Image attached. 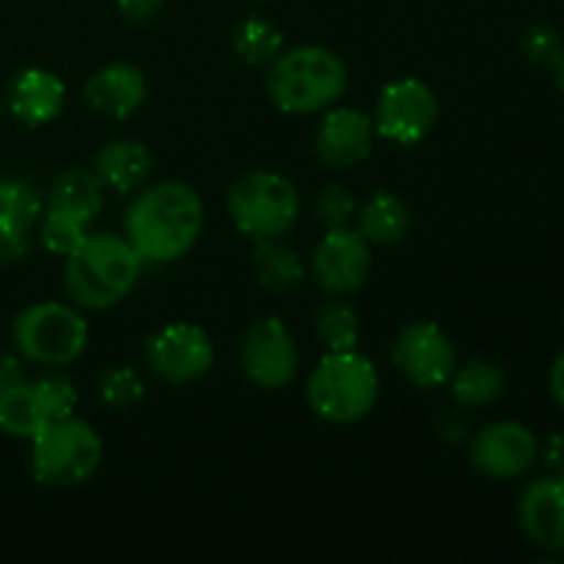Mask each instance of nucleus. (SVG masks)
<instances>
[{
    "label": "nucleus",
    "mask_w": 564,
    "mask_h": 564,
    "mask_svg": "<svg viewBox=\"0 0 564 564\" xmlns=\"http://www.w3.org/2000/svg\"><path fill=\"white\" fill-rule=\"evenodd\" d=\"M372 273V246L361 237V231L328 229L312 253V275L319 290L330 295H350L361 290Z\"/></svg>",
    "instance_id": "nucleus-12"
},
{
    "label": "nucleus",
    "mask_w": 564,
    "mask_h": 564,
    "mask_svg": "<svg viewBox=\"0 0 564 564\" xmlns=\"http://www.w3.org/2000/svg\"><path fill=\"white\" fill-rule=\"evenodd\" d=\"M143 264L124 235L88 231L86 240L66 257V295L80 312L113 308L135 290Z\"/></svg>",
    "instance_id": "nucleus-2"
},
{
    "label": "nucleus",
    "mask_w": 564,
    "mask_h": 564,
    "mask_svg": "<svg viewBox=\"0 0 564 564\" xmlns=\"http://www.w3.org/2000/svg\"><path fill=\"white\" fill-rule=\"evenodd\" d=\"M375 135L378 132H375L372 116L364 113L361 108L334 105V108L323 110V119L314 132V152H317L319 163L328 169H356L372 154Z\"/></svg>",
    "instance_id": "nucleus-14"
},
{
    "label": "nucleus",
    "mask_w": 564,
    "mask_h": 564,
    "mask_svg": "<svg viewBox=\"0 0 564 564\" xmlns=\"http://www.w3.org/2000/svg\"><path fill=\"white\" fill-rule=\"evenodd\" d=\"M554 69H556V86H560V91L564 94V55H562L560 64L554 66Z\"/></svg>",
    "instance_id": "nucleus-36"
},
{
    "label": "nucleus",
    "mask_w": 564,
    "mask_h": 564,
    "mask_svg": "<svg viewBox=\"0 0 564 564\" xmlns=\"http://www.w3.org/2000/svg\"><path fill=\"white\" fill-rule=\"evenodd\" d=\"M380 397V375L369 356L328 350L306 380V402L328 424H352L369 416Z\"/></svg>",
    "instance_id": "nucleus-4"
},
{
    "label": "nucleus",
    "mask_w": 564,
    "mask_h": 564,
    "mask_svg": "<svg viewBox=\"0 0 564 564\" xmlns=\"http://www.w3.org/2000/svg\"><path fill=\"white\" fill-rule=\"evenodd\" d=\"M22 358L11 356V352H0V391L14 386L17 380H22Z\"/></svg>",
    "instance_id": "nucleus-33"
},
{
    "label": "nucleus",
    "mask_w": 564,
    "mask_h": 564,
    "mask_svg": "<svg viewBox=\"0 0 564 564\" xmlns=\"http://www.w3.org/2000/svg\"><path fill=\"white\" fill-rule=\"evenodd\" d=\"M226 213L237 231L251 240L284 237L301 218V193L275 171H248L231 182L226 193Z\"/></svg>",
    "instance_id": "nucleus-7"
},
{
    "label": "nucleus",
    "mask_w": 564,
    "mask_h": 564,
    "mask_svg": "<svg viewBox=\"0 0 564 564\" xmlns=\"http://www.w3.org/2000/svg\"><path fill=\"white\" fill-rule=\"evenodd\" d=\"M356 213H358L356 198L339 185L323 187V191L317 193V198H314V218L325 226V231L350 226L352 220H356Z\"/></svg>",
    "instance_id": "nucleus-29"
},
{
    "label": "nucleus",
    "mask_w": 564,
    "mask_h": 564,
    "mask_svg": "<svg viewBox=\"0 0 564 564\" xmlns=\"http://www.w3.org/2000/svg\"><path fill=\"white\" fill-rule=\"evenodd\" d=\"M545 463H549L551 474H562L564 477V430L549 441V449H545Z\"/></svg>",
    "instance_id": "nucleus-35"
},
{
    "label": "nucleus",
    "mask_w": 564,
    "mask_h": 564,
    "mask_svg": "<svg viewBox=\"0 0 564 564\" xmlns=\"http://www.w3.org/2000/svg\"><path fill=\"white\" fill-rule=\"evenodd\" d=\"M102 463V438L75 413L53 419L31 438V474L47 488L88 482Z\"/></svg>",
    "instance_id": "nucleus-5"
},
{
    "label": "nucleus",
    "mask_w": 564,
    "mask_h": 564,
    "mask_svg": "<svg viewBox=\"0 0 564 564\" xmlns=\"http://www.w3.org/2000/svg\"><path fill=\"white\" fill-rule=\"evenodd\" d=\"M36 386H39V394H42L44 400V408H47L50 413V422L75 413L77 391L69 378H64V375H44V378L36 380Z\"/></svg>",
    "instance_id": "nucleus-31"
},
{
    "label": "nucleus",
    "mask_w": 564,
    "mask_h": 564,
    "mask_svg": "<svg viewBox=\"0 0 564 564\" xmlns=\"http://www.w3.org/2000/svg\"><path fill=\"white\" fill-rule=\"evenodd\" d=\"M163 3L165 0H116V9H119V14L124 20L141 25V22L154 20L160 14V9H163Z\"/></svg>",
    "instance_id": "nucleus-32"
},
{
    "label": "nucleus",
    "mask_w": 564,
    "mask_h": 564,
    "mask_svg": "<svg viewBox=\"0 0 564 564\" xmlns=\"http://www.w3.org/2000/svg\"><path fill=\"white\" fill-rule=\"evenodd\" d=\"M240 364L246 378L257 389H286L301 367V352H297V341L284 319L273 317V314L253 319L242 336Z\"/></svg>",
    "instance_id": "nucleus-9"
},
{
    "label": "nucleus",
    "mask_w": 564,
    "mask_h": 564,
    "mask_svg": "<svg viewBox=\"0 0 564 564\" xmlns=\"http://www.w3.org/2000/svg\"><path fill=\"white\" fill-rule=\"evenodd\" d=\"M441 105L433 88L419 77H400L380 91L372 124L380 138L400 147H416L433 132Z\"/></svg>",
    "instance_id": "nucleus-8"
},
{
    "label": "nucleus",
    "mask_w": 564,
    "mask_h": 564,
    "mask_svg": "<svg viewBox=\"0 0 564 564\" xmlns=\"http://www.w3.org/2000/svg\"><path fill=\"white\" fill-rule=\"evenodd\" d=\"M42 213L44 204L33 185L22 180L0 182V240H28Z\"/></svg>",
    "instance_id": "nucleus-23"
},
{
    "label": "nucleus",
    "mask_w": 564,
    "mask_h": 564,
    "mask_svg": "<svg viewBox=\"0 0 564 564\" xmlns=\"http://www.w3.org/2000/svg\"><path fill=\"white\" fill-rule=\"evenodd\" d=\"M391 361L416 389H438L455 375L457 350L438 323H411L397 336Z\"/></svg>",
    "instance_id": "nucleus-11"
},
{
    "label": "nucleus",
    "mask_w": 564,
    "mask_h": 564,
    "mask_svg": "<svg viewBox=\"0 0 564 564\" xmlns=\"http://www.w3.org/2000/svg\"><path fill=\"white\" fill-rule=\"evenodd\" d=\"M66 102V86L55 72L22 69L11 77L9 91H6V105L11 116L20 119L25 127H44L58 119Z\"/></svg>",
    "instance_id": "nucleus-17"
},
{
    "label": "nucleus",
    "mask_w": 564,
    "mask_h": 564,
    "mask_svg": "<svg viewBox=\"0 0 564 564\" xmlns=\"http://www.w3.org/2000/svg\"><path fill=\"white\" fill-rule=\"evenodd\" d=\"M147 367L171 386L202 380L215 364V347L207 330L193 323H169L147 339Z\"/></svg>",
    "instance_id": "nucleus-10"
},
{
    "label": "nucleus",
    "mask_w": 564,
    "mask_h": 564,
    "mask_svg": "<svg viewBox=\"0 0 564 564\" xmlns=\"http://www.w3.org/2000/svg\"><path fill=\"white\" fill-rule=\"evenodd\" d=\"M505 369L494 361H482V358L455 369V375H452L449 380L452 397H455L457 405L463 408L490 405V402H496L505 394Z\"/></svg>",
    "instance_id": "nucleus-24"
},
{
    "label": "nucleus",
    "mask_w": 564,
    "mask_h": 564,
    "mask_svg": "<svg viewBox=\"0 0 564 564\" xmlns=\"http://www.w3.org/2000/svg\"><path fill=\"white\" fill-rule=\"evenodd\" d=\"M11 339L22 361L36 367H66L86 350L88 323L75 303H31L14 317Z\"/></svg>",
    "instance_id": "nucleus-6"
},
{
    "label": "nucleus",
    "mask_w": 564,
    "mask_h": 564,
    "mask_svg": "<svg viewBox=\"0 0 564 564\" xmlns=\"http://www.w3.org/2000/svg\"><path fill=\"white\" fill-rule=\"evenodd\" d=\"M83 94L97 113L121 121L143 108L149 97V83L138 66L127 64V61H113V64L99 66L88 77Z\"/></svg>",
    "instance_id": "nucleus-16"
},
{
    "label": "nucleus",
    "mask_w": 564,
    "mask_h": 564,
    "mask_svg": "<svg viewBox=\"0 0 564 564\" xmlns=\"http://www.w3.org/2000/svg\"><path fill=\"white\" fill-rule=\"evenodd\" d=\"M540 455L538 438L521 422L485 424L471 438V466L490 479H516L534 466Z\"/></svg>",
    "instance_id": "nucleus-13"
},
{
    "label": "nucleus",
    "mask_w": 564,
    "mask_h": 564,
    "mask_svg": "<svg viewBox=\"0 0 564 564\" xmlns=\"http://www.w3.org/2000/svg\"><path fill=\"white\" fill-rule=\"evenodd\" d=\"M314 330L328 350H356L361 339L356 308L345 301H325L314 314Z\"/></svg>",
    "instance_id": "nucleus-26"
},
{
    "label": "nucleus",
    "mask_w": 564,
    "mask_h": 564,
    "mask_svg": "<svg viewBox=\"0 0 564 564\" xmlns=\"http://www.w3.org/2000/svg\"><path fill=\"white\" fill-rule=\"evenodd\" d=\"M356 229L369 246H397L411 229V209L397 193L378 191L358 207Z\"/></svg>",
    "instance_id": "nucleus-19"
},
{
    "label": "nucleus",
    "mask_w": 564,
    "mask_h": 564,
    "mask_svg": "<svg viewBox=\"0 0 564 564\" xmlns=\"http://www.w3.org/2000/svg\"><path fill=\"white\" fill-rule=\"evenodd\" d=\"M88 231H91V224H86L77 215L64 213V209L47 207L42 213V218H39V240L55 257H69L86 240Z\"/></svg>",
    "instance_id": "nucleus-27"
},
{
    "label": "nucleus",
    "mask_w": 564,
    "mask_h": 564,
    "mask_svg": "<svg viewBox=\"0 0 564 564\" xmlns=\"http://www.w3.org/2000/svg\"><path fill=\"white\" fill-rule=\"evenodd\" d=\"M47 422L50 413L44 408L42 394H39L36 380L22 378L0 391V433L31 441Z\"/></svg>",
    "instance_id": "nucleus-21"
},
{
    "label": "nucleus",
    "mask_w": 564,
    "mask_h": 564,
    "mask_svg": "<svg viewBox=\"0 0 564 564\" xmlns=\"http://www.w3.org/2000/svg\"><path fill=\"white\" fill-rule=\"evenodd\" d=\"M47 207L64 209V213L83 218L86 224H94V218H97L105 207L102 180L94 174V169L72 165V169L61 171L53 180V185H50Z\"/></svg>",
    "instance_id": "nucleus-20"
},
{
    "label": "nucleus",
    "mask_w": 564,
    "mask_h": 564,
    "mask_svg": "<svg viewBox=\"0 0 564 564\" xmlns=\"http://www.w3.org/2000/svg\"><path fill=\"white\" fill-rule=\"evenodd\" d=\"M235 53L240 55L246 64H270L275 55L284 50V31H281L275 22H270L268 17H246L240 25L235 28Z\"/></svg>",
    "instance_id": "nucleus-25"
},
{
    "label": "nucleus",
    "mask_w": 564,
    "mask_h": 564,
    "mask_svg": "<svg viewBox=\"0 0 564 564\" xmlns=\"http://www.w3.org/2000/svg\"><path fill=\"white\" fill-rule=\"evenodd\" d=\"M253 275L257 284H262L270 292H286L295 284H301L306 275L301 253L281 242V237H264L253 240Z\"/></svg>",
    "instance_id": "nucleus-22"
},
{
    "label": "nucleus",
    "mask_w": 564,
    "mask_h": 564,
    "mask_svg": "<svg viewBox=\"0 0 564 564\" xmlns=\"http://www.w3.org/2000/svg\"><path fill=\"white\" fill-rule=\"evenodd\" d=\"M202 229V196L180 180L141 187L124 215V237L149 264H171L187 257Z\"/></svg>",
    "instance_id": "nucleus-1"
},
{
    "label": "nucleus",
    "mask_w": 564,
    "mask_h": 564,
    "mask_svg": "<svg viewBox=\"0 0 564 564\" xmlns=\"http://www.w3.org/2000/svg\"><path fill=\"white\" fill-rule=\"evenodd\" d=\"M154 171V158L147 143L135 138H116L99 147L94 154V174L105 187L116 193H135L149 182Z\"/></svg>",
    "instance_id": "nucleus-18"
},
{
    "label": "nucleus",
    "mask_w": 564,
    "mask_h": 564,
    "mask_svg": "<svg viewBox=\"0 0 564 564\" xmlns=\"http://www.w3.org/2000/svg\"><path fill=\"white\" fill-rule=\"evenodd\" d=\"M549 386H551V394H554L556 405L564 411V350L554 358V364H551Z\"/></svg>",
    "instance_id": "nucleus-34"
},
{
    "label": "nucleus",
    "mask_w": 564,
    "mask_h": 564,
    "mask_svg": "<svg viewBox=\"0 0 564 564\" xmlns=\"http://www.w3.org/2000/svg\"><path fill=\"white\" fill-rule=\"evenodd\" d=\"M147 394L141 375L130 367H113L99 380V402L110 411H130Z\"/></svg>",
    "instance_id": "nucleus-28"
},
{
    "label": "nucleus",
    "mask_w": 564,
    "mask_h": 564,
    "mask_svg": "<svg viewBox=\"0 0 564 564\" xmlns=\"http://www.w3.org/2000/svg\"><path fill=\"white\" fill-rule=\"evenodd\" d=\"M521 50H523V55L532 61V64L551 66V69L560 64L562 55H564L562 36L554 31V28H549V25L529 28V31L523 33V39H521Z\"/></svg>",
    "instance_id": "nucleus-30"
},
{
    "label": "nucleus",
    "mask_w": 564,
    "mask_h": 564,
    "mask_svg": "<svg viewBox=\"0 0 564 564\" xmlns=\"http://www.w3.org/2000/svg\"><path fill=\"white\" fill-rule=\"evenodd\" d=\"M350 72L345 58L323 44L281 50L268 69V97L281 113L312 116L339 105Z\"/></svg>",
    "instance_id": "nucleus-3"
},
{
    "label": "nucleus",
    "mask_w": 564,
    "mask_h": 564,
    "mask_svg": "<svg viewBox=\"0 0 564 564\" xmlns=\"http://www.w3.org/2000/svg\"><path fill=\"white\" fill-rule=\"evenodd\" d=\"M518 521L529 543L549 554L564 551V477L549 474L529 485L518 501Z\"/></svg>",
    "instance_id": "nucleus-15"
}]
</instances>
